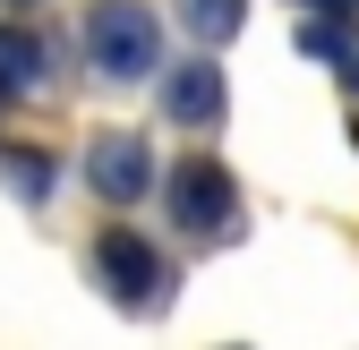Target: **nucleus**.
<instances>
[{
    "label": "nucleus",
    "instance_id": "1a4fd4ad",
    "mask_svg": "<svg viewBox=\"0 0 359 350\" xmlns=\"http://www.w3.org/2000/svg\"><path fill=\"white\" fill-rule=\"evenodd\" d=\"M351 85H359V60H351Z\"/></svg>",
    "mask_w": 359,
    "mask_h": 350
},
{
    "label": "nucleus",
    "instance_id": "0eeeda50",
    "mask_svg": "<svg viewBox=\"0 0 359 350\" xmlns=\"http://www.w3.org/2000/svg\"><path fill=\"white\" fill-rule=\"evenodd\" d=\"M180 26L205 34V43H231L248 26V0H180Z\"/></svg>",
    "mask_w": 359,
    "mask_h": 350
},
{
    "label": "nucleus",
    "instance_id": "7ed1b4c3",
    "mask_svg": "<svg viewBox=\"0 0 359 350\" xmlns=\"http://www.w3.org/2000/svg\"><path fill=\"white\" fill-rule=\"evenodd\" d=\"M95 274H103V290L120 299V308H163V282H171L163 256H154L137 231H120V223L95 239Z\"/></svg>",
    "mask_w": 359,
    "mask_h": 350
},
{
    "label": "nucleus",
    "instance_id": "f257e3e1",
    "mask_svg": "<svg viewBox=\"0 0 359 350\" xmlns=\"http://www.w3.org/2000/svg\"><path fill=\"white\" fill-rule=\"evenodd\" d=\"M86 60H95L111 85L154 77V60H163L154 9H146V0H103V9H86Z\"/></svg>",
    "mask_w": 359,
    "mask_h": 350
},
{
    "label": "nucleus",
    "instance_id": "20e7f679",
    "mask_svg": "<svg viewBox=\"0 0 359 350\" xmlns=\"http://www.w3.org/2000/svg\"><path fill=\"white\" fill-rule=\"evenodd\" d=\"M86 180H95L103 205H137L146 180H154V162H146V137H128V128H111V137L86 146Z\"/></svg>",
    "mask_w": 359,
    "mask_h": 350
},
{
    "label": "nucleus",
    "instance_id": "6e6552de",
    "mask_svg": "<svg viewBox=\"0 0 359 350\" xmlns=\"http://www.w3.org/2000/svg\"><path fill=\"white\" fill-rule=\"evenodd\" d=\"M0 171H9V180H18L26 197H43V188H52V162H26V154H9V162H0Z\"/></svg>",
    "mask_w": 359,
    "mask_h": 350
},
{
    "label": "nucleus",
    "instance_id": "423d86ee",
    "mask_svg": "<svg viewBox=\"0 0 359 350\" xmlns=\"http://www.w3.org/2000/svg\"><path fill=\"white\" fill-rule=\"evenodd\" d=\"M52 77V52H43V34L26 26H0V94H26V85Z\"/></svg>",
    "mask_w": 359,
    "mask_h": 350
},
{
    "label": "nucleus",
    "instance_id": "39448f33",
    "mask_svg": "<svg viewBox=\"0 0 359 350\" xmlns=\"http://www.w3.org/2000/svg\"><path fill=\"white\" fill-rule=\"evenodd\" d=\"M163 111H171L180 128H214V120H222V69H214V60H180V69L163 77Z\"/></svg>",
    "mask_w": 359,
    "mask_h": 350
},
{
    "label": "nucleus",
    "instance_id": "f03ea898",
    "mask_svg": "<svg viewBox=\"0 0 359 350\" xmlns=\"http://www.w3.org/2000/svg\"><path fill=\"white\" fill-rule=\"evenodd\" d=\"M163 197H171V223L189 231V239H222V231H231V214H240L231 171H222V162H205V154H189V162H180Z\"/></svg>",
    "mask_w": 359,
    "mask_h": 350
}]
</instances>
